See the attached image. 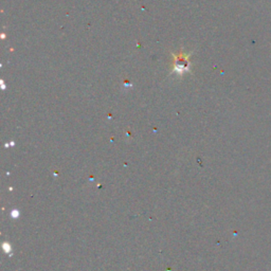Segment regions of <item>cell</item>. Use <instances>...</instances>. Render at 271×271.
Instances as JSON below:
<instances>
[{
	"instance_id": "cell-1",
	"label": "cell",
	"mask_w": 271,
	"mask_h": 271,
	"mask_svg": "<svg viewBox=\"0 0 271 271\" xmlns=\"http://www.w3.org/2000/svg\"><path fill=\"white\" fill-rule=\"evenodd\" d=\"M188 61H186V56H184L183 59H180V55L176 56V63H175V66H176V69L177 71L179 70H183L186 68V65H188Z\"/></svg>"
}]
</instances>
